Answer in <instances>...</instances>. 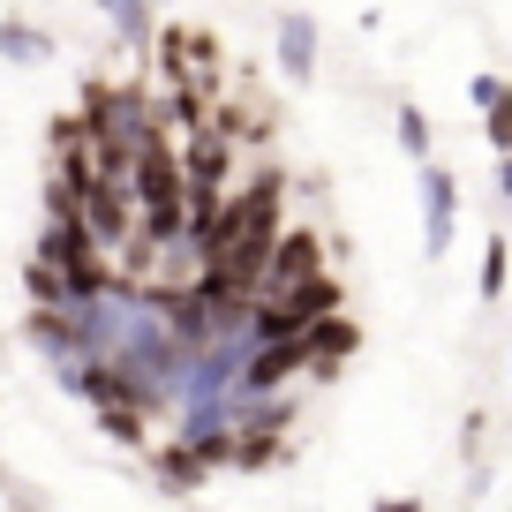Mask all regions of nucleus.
Listing matches in <instances>:
<instances>
[{
  "mask_svg": "<svg viewBox=\"0 0 512 512\" xmlns=\"http://www.w3.org/2000/svg\"><path fill=\"white\" fill-rule=\"evenodd\" d=\"M422 189H430V256H437V249L452 241V174H437V166H430V174H422Z\"/></svg>",
  "mask_w": 512,
  "mask_h": 512,
  "instance_id": "2",
  "label": "nucleus"
},
{
  "mask_svg": "<svg viewBox=\"0 0 512 512\" xmlns=\"http://www.w3.org/2000/svg\"><path fill=\"white\" fill-rule=\"evenodd\" d=\"M497 189H505V204H512V159H497Z\"/></svg>",
  "mask_w": 512,
  "mask_h": 512,
  "instance_id": "9",
  "label": "nucleus"
},
{
  "mask_svg": "<svg viewBox=\"0 0 512 512\" xmlns=\"http://www.w3.org/2000/svg\"><path fill=\"white\" fill-rule=\"evenodd\" d=\"M384 512H422V505H415V497H384Z\"/></svg>",
  "mask_w": 512,
  "mask_h": 512,
  "instance_id": "10",
  "label": "nucleus"
},
{
  "mask_svg": "<svg viewBox=\"0 0 512 512\" xmlns=\"http://www.w3.org/2000/svg\"><path fill=\"white\" fill-rule=\"evenodd\" d=\"M354 347V324L347 317H324L317 332H309V354H324V362H332V354H347Z\"/></svg>",
  "mask_w": 512,
  "mask_h": 512,
  "instance_id": "4",
  "label": "nucleus"
},
{
  "mask_svg": "<svg viewBox=\"0 0 512 512\" xmlns=\"http://www.w3.org/2000/svg\"><path fill=\"white\" fill-rule=\"evenodd\" d=\"M317 279H324L317 234H287V241H279V256H272V279H264V287H272V302H294V294L317 287Z\"/></svg>",
  "mask_w": 512,
  "mask_h": 512,
  "instance_id": "1",
  "label": "nucleus"
},
{
  "mask_svg": "<svg viewBox=\"0 0 512 512\" xmlns=\"http://www.w3.org/2000/svg\"><path fill=\"white\" fill-rule=\"evenodd\" d=\"M482 294H505V241H490V264H482Z\"/></svg>",
  "mask_w": 512,
  "mask_h": 512,
  "instance_id": "7",
  "label": "nucleus"
},
{
  "mask_svg": "<svg viewBox=\"0 0 512 512\" xmlns=\"http://www.w3.org/2000/svg\"><path fill=\"white\" fill-rule=\"evenodd\" d=\"M400 144H407V151H415V159H422V151H430V121H422V113H415V106H407V113H400Z\"/></svg>",
  "mask_w": 512,
  "mask_h": 512,
  "instance_id": "6",
  "label": "nucleus"
},
{
  "mask_svg": "<svg viewBox=\"0 0 512 512\" xmlns=\"http://www.w3.org/2000/svg\"><path fill=\"white\" fill-rule=\"evenodd\" d=\"M482 121H490V144H497V159H512V91L497 98V106L482 113Z\"/></svg>",
  "mask_w": 512,
  "mask_h": 512,
  "instance_id": "5",
  "label": "nucleus"
},
{
  "mask_svg": "<svg viewBox=\"0 0 512 512\" xmlns=\"http://www.w3.org/2000/svg\"><path fill=\"white\" fill-rule=\"evenodd\" d=\"M106 16L121 23V31H144V0H106Z\"/></svg>",
  "mask_w": 512,
  "mask_h": 512,
  "instance_id": "8",
  "label": "nucleus"
},
{
  "mask_svg": "<svg viewBox=\"0 0 512 512\" xmlns=\"http://www.w3.org/2000/svg\"><path fill=\"white\" fill-rule=\"evenodd\" d=\"M279 53H287L294 83H302V76H309V53H317V38H309V23H287V31H279Z\"/></svg>",
  "mask_w": 512,
  "mask_h": 512,
  "instance_id": "3",
  "label": "nucleus"
}]
</instances>
